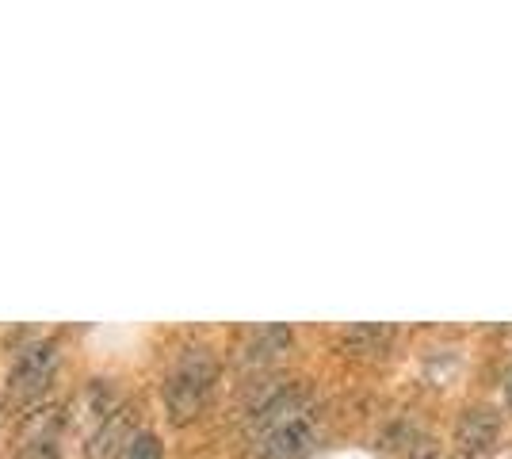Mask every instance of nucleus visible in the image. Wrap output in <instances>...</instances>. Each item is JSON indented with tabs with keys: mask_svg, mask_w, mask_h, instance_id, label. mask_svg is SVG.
I'll return each mask as SVG.
<instances>
[{
	"mask_svg": "<svg viewBox=\"0 0 512 459\" xmlns=\"http://www.w3.org/2000/svg\"><path fill=\"white\" fill-rule=\"evenodd\" d=\"M58 372V345L54 341H39V345H27L12 364L8 375V394L16 402H35L39 394L50 387V379Z\"/></svg>",
	"mask_w": 512,
	"mask_h": 459,
	"instance_id": "7ed1b4c3",
	"label": "nucleus"
},
{
	"mask_svg": "<svg viewBox=\"0 0 512 459\" xmlns=\"http://www.w3.org/2000/svg\"><path fill=\"white\" fill-rule=\"evenodd\" d=\"M214 379H218V364L207 349H188L172 364L169 379H165V406L176 425L203 414L214 391Z\"/></svg>",
	"mask_w": 512,
	"mask_h": 459,
	"instance_id": "f03ea898",
	"label": "nucleus"
},
{
	"mask_svg": "<svg viewBox=\"0 0 512 459\" xmlns=\"http://www.w3.org/2000/svg\"><path fill=\"white\" fill-rule=\"evenodd\" d=\"M505 394H509V402H512V375H509V387H505Z\"/></svg>",
	"mask_w": 512,
	"mask_h": 459,
	"instance_id": "0eeeda50",
	"label": "nucleus"
},
{
	"mask_svg": "<svg viewBox=\"0 0 512 459\" xmlns=\"http://www.w3.org/2000/svg\"><path fill=\"white\" fill-rule=\"evenodd\" d=\"M253 459H306L318 444V414L299 391L272 394L249 425Z\"/></svg>",
	"mask_w": 512,
	"mask_h": 459,
	"instance_id": "f257e3e1",
	"label": "nucleus"
},
{
	"mask_svg": "<svg viewBox=\"0 0 512 459\" xmlns=\"http://www.w3.org/2000/svg\"><path fill=\"white\" fill-rule=\"evenodd\" d=\"M497 437V414L490 410H470L463 417V425H459V444H463V452H486Z\"/></svg>",
	"mask_w": 512,
	"mask_h": 459,
	"instance_id": "39448f33",
	"label": "nucleus"
},
{
	"mask_svg": "<svg viewBox=\"0 0 512 459\" xmlns=\"http://www.w3.org/2000/svg\"><path fill=\"white\" fill-rule=\"evenodd\" d=\"M127 459H161V444L153 433H138L134 444L127 448Z\"/></svg>",
	"mask_w": 512,
	"mask_h": 459,
	"instance_id": "423d86ee",
	"label": "nucleus"
},
{
	"mask_svg": "<svg viewBox=\"0 0 512 459\" xmlns=\"http://www.w3.org/2000/svg\"><path fill=\"white\" fill-rule=\"evenodd\" d=\"M134 437H138V433H134V425H130L127 410H111V414H104V425L88 440V459H115L123 448L134 444Z\"/></svg>",
	"mask_w": 512,
	"mask_h": 459,
	"instance_id": "20e7f679",
	"label": "nucleus"
}]
</instances>
